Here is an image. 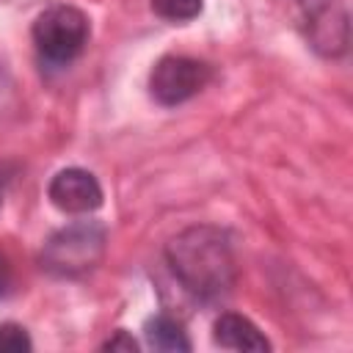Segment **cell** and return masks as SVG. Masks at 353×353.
I'll list each match as a JSON object with an SVG mask.
<instances>
[{"mask_svg": "<svg viewBox=\"0 0 353 353\" xmlns=\"http://www.w3.org/2000/svg\"><path fill=\"white\" fill-rule=\"evenodd\" d=\"M102 350H124V353H135V350H138V342H135L127 331H116V334L102 345Z\"/></svg>", "mask_w": 353, "mask_h": 353, "instance_id": "cell-11", "label": "cell"}, {"mask_svg": "<svg viewBox=\"0 0 353 353\" xmlns=\"http://www.w3.org/2000/svg\"><path fill=\"white\" fill-rule=\"evenodd\" d=\"M33 350L30 334L19 323H0V353H28Z\"/></svg>", "mask_w": 353, "mask_h": 353, "instance_id": "cell-10", "label": "cell"}, {"mask_svg": "<svg viewBox=\"0 0 353 353\" xmlns=\"http://www.w3.org/2000/svg\"><path fill=\"white\" fill-rule=\"evenodd\" d=\"M143 336H146V345L152 350H163V353H188L193 347L182 323H176L168 314L149 317L143 325Z\"/></svg>", "mask_w": 353, "mask_h": 353, "instance_id": "cell-8", "label": "cell"}, {"mask_svg": "<svg viewBox=\"0 0 353 353\" xmlns=\"http://www.w3.org/2000/svg\"><path fill=\"white\" fill-rule=\"evenodd\" d=\"M11 287H14V268H11V262L0 254V298H6V295L11 292Z\"/></svg>", "mask_w": 353, "mask_h": 353, "instance_id": "cell-12", "label": "cell"}, {"mask_svg": "<svg viewBox=\"0 0 353 353\" xmlns=\"http://www.w3.org/2000/svg\"><path fill=\"white\" fill-rule=\"evenodd\" d=\"M165 262L176 281L199 301H221L237 281V259L223 229L199 223L165 243Z\"/></svg>", "mask_w": 353, "mask_h": 353, "instance_id": "cell-1", "label": "cell"}, {"mask_svg": "<svg viewBox=\"0 0 353 353\" xmlns=\"http://www.w3.org/2000/svg\"><path fill=\"white\" fill-rule=\"evenodd\" d=\"M30 36H33V44L41 61L69 63L85 50L88 36H91V22L77 6L55 3L36 17Z\"/></svg>", "mask_w": 353, "mask_h": 353, "instance_id": "cell-3", "label": "cell"}, {"mask_svg": "<svg viewBox=\"0 0 353 353\" xmlns=\"http://www.w3.org/2000/svg\"><path fill=\"white\" fill-rule=\"evenodd\" d=\"M301 11L309 44L323 55H342L347 50V14L334 0H292Z\"/></svg>", "mask_w": 353, "mask_h": 353, "instance_id": "cell-5", "label": "cell"}, {"mask_svg": "<svg viewBox=\"0 0 353 353\" xmlns=\"http://www.w3.org/2000/svg\"><path fill=\"white\" fill-rule=\"evenodd\" d=\"M152 11L165 22H190L204 11V0H149Z\"/></svg>", "mask_w": 353, "mask_h": 353, "instance_id": "cell-9", "label": "cell"}, {"mask_svg": "<svg viewBox=\"0 0 353 353\" xmlns=\"http://www.w3.org/2000/svg\"><path fill=\"white\" fill-rule=\"evenodd\" d=\"M50 201L69 215H88L102 207V185L85 168H61L47 188Z\"/></svg>", "mask_w": 353, "mask_h": 353, "instance_id": "cell-6", "label": "cell"}, {"mask_svg": "<svg viewBox=\"0 0 353 353\" xmlns=\"http://www.w3.org/2000/svg\"><path fill=\"white\" fill-rule=\"evenodd\" d=\"M212 80V69L188 55H163L149 72V94L163 108H176L193 99Z\"/></svg>", "mask_w": 353, "mask_h": 353, "instance_id": "cell-4", "label": "cell"}, {"mask_svg": "<svg viewBox=\"0 0 353 353\" xmlns=\"http://www.w3.org/2000/svg\"><path fill=\"white\" fill-rule=\"evenodd\" d=\"M212 342L226 350H248V353L270 350V339L245 314L237 312H223L212 323Z\"/></svg>", "mask_w": 353, "mask_h": 353, "instance_id": "cell-7", "label": "cell"}, {"mask_svg": "<svg viewBox=\"0 0 353 353\" xmlns=\"http://www.w3.org/2000/svg\"><path fill=\"white\" fill-rule=\"evenodd\" d=\"M105 248L108 232L99 221H72L47 237L39 262L55 279H80L102 262Z\"/></svg>", "mask_w": 353, "mask_h": 353, "instance_id": "cell-2", "label": "cell"}]
</instances>
